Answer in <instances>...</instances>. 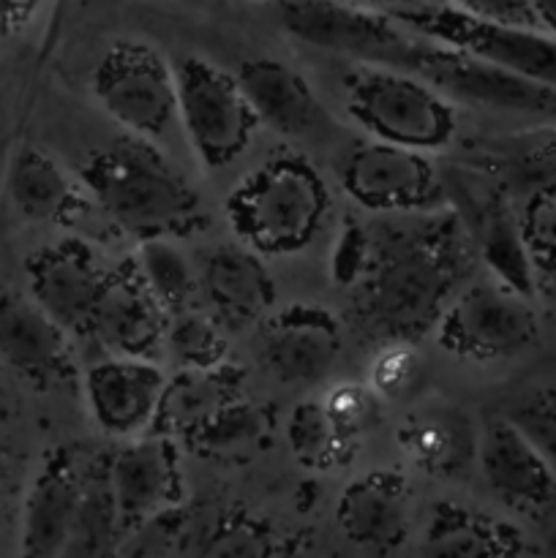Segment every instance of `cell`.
I'll return each mask as SVG.
<instances>
[{"instance_id": "obj_43", "label": "cell", "mask_w": 556, "mask_h": 558, "mask_svg": "<svg viewBox=\"0 0 556 558\" xmlns=\"http://www.w3.org/2000/svg\"><path fill=\"white\" fill-rule=\"evenodd\" d=\"M343 3L363 5V9H374V11H385V14H392V11L423 9V5H431L434 0H343Z\"/></svg>"}, {"instance_id": "obj_16", "label": "cell", "mask_w": 556, "mask_h": 558, "mask_svg": "<svg viewBox=\"0 0 556 558\" xmlns=\"http://www.w3.org/2000/svg\"><path fill=\"white\" fill-rule=\"evenodd\" d=\"M414 518V490L401 472L371 469L354 477L336 501L338 532L371 556H390L407 543Z\"/></svg>"}, {"instance_id": "obj_10", "label": "cell", "mask_w": 556, "mask_h": 558, "mask_svg": "<svg viewBox=\"0 0 556 558\" xmlns=\"http://www.w3.org/2000/svg\"><path fill=\"white\" fill-rule=\"evenodd\" d=\"M390 16L420 36L463 49V52L488 60L521 80L556 90V36L545 33L543 27L480 22L450 9L447 3L392 11Z\"/></svg>"}, {"instance_id": "obj_4", "label": "cell", "mask_w": 556, "mask_h": 558, "mask_svg": "<svg viewBox=\"0 0 556 558\" xmlns=\"http://www.w3.org/2000/svg\"><path fill=\"white\" fill-rule=\"evenodd\" d=\"M343 96L347 112L368 140L431 156L458 134L456 104L403 71L354 65L343 76Z\"/></svg>"}, {"instance_id": "obj_9", "label": "cell", "mask_w": 556, "mask_h": 558, "mask_svg": "<svg viewBox=\"0 0 556 558\" xmlns=\"http://www.w3.org/2000/svg\"><path fill=\"white\" fill-rule=\"evenodd\" d=\"M540 336L532 300L501 281L467 283L436 325V343L472 363L510 360L534 347Z\"/></svg>"}, {"instance_id": "obj_44", "label": "cell", "mask_w": 556, "mask_h": 558, "mask_svg": "<svg viewBox=\"0 0 556 558\" xmlns=\"http://www.w3.org/2000/svg\"><path fill=\"white\" fill-rule=\"evenodd\" d=\"M532 9L537 14L540 27L556 36V0H532Z\"/></svg>"}, {"instance_id": "obj_3", "label": "cell", "mask_w": 556, "mask_h": 558, "mask_svg": "<svg viewBox=\"0 0 556 558\" xmlns=\"http://www.w3.org/2000/svg\"><path fill=\"white\" fill-rule=\"evenodd\" d=\"M330 210L325 178L298 153H276L251 169L223 202L245 248L259 256H292L314 243Z\"/></svg>"}, {"instance_id": "obj_42", "label": "cell", "mask_w": 556, "mask_h": 558, "mask_svg": "<svg viewBox=\"0 0 556 558\" xmlns=\"http://www.w3.org/2000/svg\"><path fill=\"white\" fill-rule=\"evenodd\" d=\"M44 3H47V0H0L5 36H14V33L25 31V27L36 20Z\"/></svg>"}, {"instance_id": "obj_45", "label": "cell", "mask_w": 556, "mask_h": 558, "mask_svg": "<svg viewBox=\"0 0 556 558\" xmlns=\"http://www.w3.org/2000/svg\"><path fill=\"white\" fill-rule=\"evenodd\" d=\"M256 3H287V0H256Z\"/></svg>"}, {"instance_id": "obj_20", "label": "cell", "mask_w": 556, "mask_h": 558, "mask_svg": "<svg viewBox=\"0 0 556 558\" xmlns=\"http://www.w3.org/2000/svg\"><path fill=\"white\" fill-rule=\"evenodd\" d=\"M82 463L69 447L44 456L25 494L16 558H63L82 496Z\"/></svg>"}, {"instance_id": "obj_19", "label": "cell", "mask_w": 556, "mask_h": 558, "mask_svg": "<svg viewBox=\"0 0 556 558\" xmlns=\"http://www.w3.org/2000/svg\"><path fill=\"white\" fill-rule=\"evenodd\" d=\"M169 316L145 287L134 262L109 276L85 338L96 341L109 357L153 360L167 343Z\"/></svg>"}, {"instance_id": "obj_7", "label": "cell", "mask_w": 556, "mask_h": 558, "mask_svg": "<svg viewBox=\"0 0 556 558\" xmlns=\"http://www.w3.org/2000/svg\"><path fill=\"white\" fill-rule=\"evenodd\" d=\"M90 90L104 114L136 140H158L178 120V71L140 38H120L98 58Z\"/></svg>"}, {"instance_id": "obj_39", "label": "cell", "mask_w": 556, "mask_h": 558, "mask_svg": "<svg viewBox=\"0 0 556 558\" xmlns=\"http://www.w3.org/2000/svg\"><path fill=\"white\" fill-rule=\"evenodd\" d=\"M521 221L537 281L556 283V189L529 196Z\"/></svg>"}, {"instance_id": "obj_27", "label": "cell", "mask_w": 556, "mask_h": 558, "mask_svg": "<svg viewBox=\"0 0 556 558\" xmlns=\"http://www.w3.org/2000/svg\"><path fill=\"white\" fill-rule=\"evenodd\" d=\"M243 385V371L234 368L232 363L207 371H178L169 376L150 434L172 441H189L229 403L245 398Z\"/></svg>"}, {"instance_id": "obj_11", "label": "cell", "mask_w": 556, "mask_h": 558, "mask_svg": "<svg viewBox=\"0 0 556 558\" xmlns=\"http://www.w3.org/2000/svg\"><path fill=\"white\" fill-rule=\"evenodd\" d=\"M338 183L360 207L385 216H420L447 207L442 167L431 156L376 140L358 142L343 153Z\"/></svg>"}, {"instance_id": "obj_21", "label": "cell", "mask_w": 556, "mask_h": 558, "mask_svg": "<svg viewBox=\"0 0 556 558\" xmlns=\"http://www.w3.org/2000/svg\"><path fill=\"white\" fill-rule=\"evenodd\" d=\"M0 352L16 381L47 392L74 376L65 330L33 298L5 294L0 308Z\"/></svg>"}, {"instance_id": "obj_23", "label": "cell", "mask_w": 556, "mask_h": 558, "mask_svg": "<svg viewBox=\"0 0 556 558\" xmlns=\"http://www.w3.org/2000/svg\"><path fill=\"white\" fill-rule=\"evenodd\" d=\"M234 76L259 123L283 140H305L330 120L309 80L283 60L249 58Z\"/></svg>"}, {"instance_id": "obj_41", "label": "cell", "mask_w": 556, "mask_h": 558, "mask_svg": "<svg viewBox=\"0 0 556 558\" xmlns=\"http://www.w3.org/2000/svg\"><path fill=\"white\" fill-rule=\"evenodd\" d=\"M447 5L480 22L540 27L532 0H447Z\"/></svg>"}, {"instance_id": "obj_14", "label": "cell", "mask_w": 556, "mask_h": 558, "mask_svg": "<svg viewBox=\"0 0 556 558\" xmlns=\"http://www.w3.org/2000/svg\"><path fill=\"white\" fill-rule=\"evenodd\" d=\"M343 347L341 322L316 303H292L267 316L262 327V371L287 387H311L325 379Z\"/></svg>"}, {"instance_id": "obj_2", "label": "cell", "mask_w": 556, "mask_h": 558, "mask_svg": "<svg viewBox=\"0 0 556 558\" xmlns=\"http://www.w3.org/2000/svg\"><path fill=\"white\" fill-rule=\"evenodd\" d=\"M80 180L104 216L140 243L185 238L207 223L194 185L147 140L125 134L90 153Z\"/></svg>"}, {"instance_id": "obj_25", "label": "cell", "mask_w": 556, "mask_h": 558, "mask_svg": "<svg viewBox=\"0 0 556 558\" xmlns=\"http://www.w3.org/2000/svg\"><path fill=\"white\" fill-rule=\"evenodd\" d=\"M418 558H527V539L521 529L491 512L439 501L420 534Z\"/></svg>"}, {"instance_id": "obj_18", "label": "cell", "mask_w": 556, "mask_h": 558, "mask_svg": "<svg viewBox=\"0 0 556 558\" xmlns=\"http://www.w3.org/2000/svg\"><path fill=\"white\" fill-rule=\"evenodd\" d=\"M478 472L485 488L512 512L545 515L556 507L554 472L505 414L485 420L480 428Z\"/></svg>"}, {"instance_id": "obj_37", "label": "cell", "mask_w": 556, "mask_h": 558, "mask_svg": "<svg viewBox=\"0 0 556 558\" xmlns=\"http://www.w3.org/2000/svg\"><path fill=\"white\" fill-rule=\"evenodd\" d=\"M185 529H189V512L183 505L129 529L112 558H178Z\"/></svg>"}, {"instance_id": "obj_31", "label": "cell", "mask_w": 556, "mask_h": 558, "mask_svg": "<svg viewBox=\"0 0 556 558\" xmlns=\"http://www.w3.org/2000/svg\"><path fill=\"white\" fill-rule=\"evenodd\" d=\"M273 434V414L267 407L240 398L218 412L205 428L191 436L185 445L191 452L210 461H238L251 456L256 447H265Z\"/></svg>"}, {"instance_id": "obj_15", "label": "cell", "mask_w": 556, "mask_h": 558, "mask_svg": "<svg viewBox=\"0 0 556 558\" xmlns=\"http://www.w3.org/2000/svg\"><path fill=\"white\" fill-rule=\"evenodd\" d=\"M107 469L123 534L185 505V480L172 439L150 434L125 441L107 458Z\"/></svg>"}, {"instance_id": "obj_38", "label": "cell", "mask_w": 556, "mask_h": 558, "mask_svg": "<svg viewBox=\"0 0 556 558\" xmlns=\"http://www.w3.org/2000/svg\"><path fill=\"white\" fill-rule=\"evenodd\" d=\"M423 376V357L414 343H385L376 349L368 368V385L382 401H401L418 387Z\"/></svg>"}, {"instance_id": "obj_5", "label": "cell", "mask_w": 556, "mask_h": 558, "mask_svg": "<svg viewBox=\"0 0 556 558\" xmlns=\"http://www.w3.org/2000/svg\"><path fill=\"white\" fill-rule=\"evenodd\" d=\"M409 31V27H407ZM392 71H403L450 98L456 107L556 123V90L521 80L483 58L409 31Z\"/></svg>"}, {"instance_id": "obj_29", "label": "cell", "mask_w": 556, "mask_h": 558, "mask_svg": "<svg viewBox=\"0 0 556 558\" xmlns=\"http://www.w3.org/2000/svg\"><path fill=\"white\" fill-rule=\"evenodd\" d=\"M298 539L281 534L270 521L245 510H227L205 529H185L178 558H289Z\"/></svg>"}, {"instance_id": "obj_35", "label": "cell", "mask_w": 556, "mask_h": 558, "mask_svg": "<svg viewBox=\"0 0 556 558\" xmlns=\"http://www.w3.org/2000/svg\"><path fill=\"white\" fill-rule=\"evenodd\" d=\"M322 401H325V409L333 423H336V428L352 445H358L360 436H365L382 423L385 401L376 396L368 381H341Z\"/></svg>"}, {"instance_id": "obj_30", "label": "cell", "mask_w": 556, "mask_h": 558, "mask_svg": "<svg viewBox=\"0 0 556 558\" xmlns=\"http://www.w3.org/2000/svg\"><path fill=\"white\" fill-rule=\"evenodd\" d=\"M123 539L118 507L109 488L107 458H93L82 469V496L63 558H112Z\"/></svg>"}, {"instance_id": "obj_40", "label": "cell", "mask_w": 556, "mask_h": 558, "mask_svg": "<svg viewBox=\"0 0 556 558\" xmlns=\"http://www.w3.org/2000/svg\"><path fill=\"white\" fill-rule=\"evenodd\" d=\"M371 251V229L363 227L360 221H343L341 232H338L336 243L330 251V276L338 287L354 289L363 281L365 270H368Z\"/></svg>"}, {"instance_id": "obj_1", "label": "cell", "mask_w": 556, "mask_h": 558, "mask_svg": "<svg viewBox=\"0 0 556 558\" xmlns=\"http://www.w3.org/2000/svg\"><path fill=\"white\" fill-rule=\"evenodd\" d=\"M371 229L368 270L352 289V316L365 338L418 343L436 332L442 314L480 262L452 210L392 216Z\"/></svg>"}, {"instance_id": "obj_34", "label": "cell", "mask_w": 556, "mask_h": 558, "mask_svg": "<svg viewBox=\"0 0 556 558\" xmlns=\"http://www.w3.org/2000/svg\"><path fill=\"white\" fill-rule=\"evenodd\" d=\"M164 347L178 371H207L227 363L223 327L205 308H191L172 316Z\"/></svg>"}, {"instance_id": "obj_8", "label": "cell", "mask_w": 556, "mask_h": 558, "mask_svg": "<svg viewBox=\"0 0 556 558\" xmlns=\"http://www.w3.org/2000/svg\"><path fill=\"white\" fill-rule=\"evenodd\" d=\"M178 71V120L205 169H223L249 150L259 118L238 76L200 54H185Z\"/></svg>"}, {"instance_id": "obj_6", "label": "cell", "mask_w": 556, "mask_h": 558, "mask_svg": "<svg viewBox=\"0 0 556 558\" xmlns=\"http://www.w3.org/2000/svg\"><path fill=\"white\" fill-rule=\"evenodd\" d=\"M442 183L447 210L456 213L480 262L494 272L496 281L534 300L540 281L529 256L521 213L512 205L510 191L494 174L469 161L442 167Z\"/></svg>"}, {"instance_id": "obj_33", "label": "cell", "mask_w": 556, "mask_h": 558, "mask_svg": "<svg viewBox=\"0 0 556 558\" xmlns=\"http://www.w3.org/2000/svg\"><path fill=\"white\" fill-rule=\"evenodd\" d=\"M287 441L294 461L311 472L341 466L354 452V445L336 428L322 398H305L287 420Z\"/></svg>"}, {"instance_id": "obj_24", "label": "cell", "mask_w": 556, "mask_h": 558, "mask_svg": "<svg viewBox=\"0 0 556 558\" xmlns=\"http://www.w3.org/2000/svg\"><path fill=\"white\" fill-rule=\"evenodd\" d=\"M5 196L27 223H65L87 205L85 185L38 145L16 142L5 161Z\"/></svg>"}, {"instance_id": "obj_22", "label": "cell", "mask_w": 556, "mask_h": 558, "mask_svg": "<svg viewBox=\"0 0 556 558\" xmlns=\"http://www.w3.org/2000/svg\"><path fill=\"white\" fill-rule=\"evenodd\" d=\"M200 298L223 330H245L267 322L276 305V283L256 251L227 243L202 262Z\"/></svg>"}, {"instance_id": "obj_12", "label": "cell", "mask_w": 556, "mask_h": 558, "mask_svg": "<svg viewBox=\"0 0 556 558\" xmlns=\"http://www.w3.org/2000/svg\"><path fill=\"white\" fill-rule=\"evenodd\" d=\"M281 25L305 47L376 69H392L407 38V27L390 14L343 0H287Z\"/></svg>"}, {"instance_id": "obj_36", "label": "cell", "mask_w": 556, "mask_h": 558, "mask_svg": "<svg viewBox=\"0 0 556 558\" xmlns=\"http://www.w3.org/2000/svg\"><path fill=\"white\" fill-rule=\"evenodd\" d=\"M556 477V387L529 392L505 414Z\"/></svg>"}, {"instance_id": "obj_28", "label": "cell", "mask_w": 556, "mask_h": 558, "mask_svg": "<svg viewBox=\"0 0 556 558\" xmlns=\"http://www.w3.org/2000/svg\"><path fill=\"white\" fill-rule=\"evenodd\" d=\"M463 161L494 174L510 194L556 189V123H537L507 136L474 142Z\"/></svg>"}, {"instance_id": "obj_13", "label": "cell", "mask_w": 556, "mask_h": 558, "mask_svg": "<svg viewBox=\"0 0 556 558\" xmlns=\"http://www.w3.org/2000/svg\"><path fill=\"white\" fill-rule=\"evenodd\" d=\"M25 276L38 308L65 332L85 336L112 270L87 240L60 238L27 256Z\"/></svg>"}, {"instance_id": "obj_26", "label": "cell", "mask_w": 556, "mask_h": 558, "mask_svg": "<svg viewBox=\"0 0 556 558\" xmlns=\"http://www.w3.org/2000/svg\"><path fill=\"white\" fill-rule=\"evenodd\" d=\"M398 445L428 477L461 480L478 466L480 430L458 407H425L403 420Z\"/></svg>"}, {"instance_id": "obj_17", "label": "cell", "mask_w": 556, "mask_h": 558, "mask_svg": "<svg viewBox=\"0 0 556 558\" xmlns=\"http://www.w3.org/2000/svg\"><path fill=\"white\" fill-rule=\"evenodd\" d=\"M169 376L156 360L107 357L85 374V398L98 428L118 439L150 436Z\"/></svg>"}, {"instance_id": "obj_32", "label": "cell", "mask_w": 556, "mask_h": 558, "mask_svg": "<svg viewBox=\"0 0 556 558\" xmlns=\"http://www.w3.org/2000/svg\"><path fill=\"white\" fill-rule=\"evenodd\" d=\"M134 267L169 319L196 308L200 276L174 240H147L136 245Z\"/></svg>"}]
</instances>
